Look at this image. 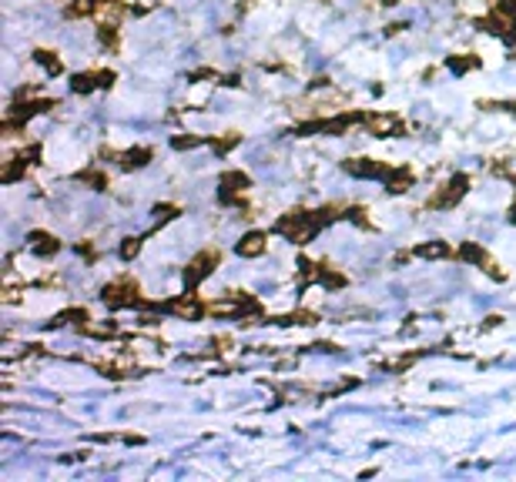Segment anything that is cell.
I'll list each match as a JSON object with an SVG mask.
<instances>
[{
	"label": "cell",
	"instance_id": "cell-1",
	"mask_svg": "<svg viewBox=\"0 0 516 482\" xmlns=\"http://www.w3.org/2000/svg\"><path fill=\"white\" fill-rule=\"evenodd\" d=\"M275 231L285 235L288 241H295V245H305V241L319 231V225L312 221V211H292V215H285V218H278Z\"/></svg>",
	"mask_w": 516,
	"mask_h": 482
},
{
	"label": "cell",
	"instance_id": "cell-2",
	"mask_svg": "<svg viewBox=\"0 0 516 482\" xmlns=\"http://www.w3.org/2000/svg\"><path fill=\"white\" fill-rule=\"evenodd\" d=\"M218 262H221L218 248H205V252H198L195 258L188 262V268H185V285L188 288H198L211 272H215V268H218Z\"/></svg>",
	"mask_w": 516,
	"mask_h": 482
},
{
	"label": "cell",
	"instance_id": "cell-3",
	"mask_svg": "<svg viewBox=\"0 0 516 482\" xmlns=\"http://www.w3.org/2000/svg\"><path fill=\"white\" fill-rule=\"evenodd\" d=\"M101 298H104V302H108L111 308L141 305V298H138V282H131V278H118V282H111V285H104Z\"/></svg>",
	"mask_w": 516,
	"mask_h": 482
},
{
	"label": "cell",
	"instance_id": "cell-4",
	"mask_svg": "<svg viewBox=\"0 0 516 482\" xmlns=\"http://www.w3.org/2000/svg\"><path fill=\"white\" fill-rule=\"evenodd\" d=\"M456 255H460L462 262H472L476 268H483V272L490 275V278H496V282H503V278H506V272H500V265L490 262V252H486V248H480L476 241H462Z\"/></svg>",
	"mask_w": 516,
	"mask_h": 482
},
{
	"label": "cell",
	"instance_id": "cell-5",
	"mask_svg": "<svg viewBox=\"0 0 516 482\" xmlns=\"http://www.w3.org/2000/svg\"><path fill=\"white\" fill-rule=\"evenodd\" d=\"M466 191H470V178H466V175H452L450 181L440 188V195L429 198V208H452V205H456Z\"/></svg>",
	"mask_w": 516,
	"mask_h": 482
},
{
	"label": "cell",
	"instance_id": "cell-6",
	"mask_svg": "<svg viewBox=\"0 0 516 482\" xmlns=\"http://www.w3.org/2000/svg\"><path fill=\"white\" fill-rule=\"evenodd\" d=\"M345 171L352 178H389L393 168L383 161H373V158H352V161H345Z\"/></svg>",
	"mask_w": 516,
	"mask_h": 482
},
{
	"label": "cell",
	"instance_id": "cell-7",
	"mask_svg": "<svg viewBox=\"0 0 516 482\" xmlns=\"http://www.w3.org/2000/svg\"><path fill=\"white\" fill-rule=\"evenodd\" d=\"M165 308L171 312V315H178V318H188V322H198V318L208 312V308L198 302V295H191V292H188V295H181V298H175V302H168Z\"/></svg>",
	"mask_w": 516,
	"mask_h": 482
},
{
	"label": "cell",
	"instance_id": "cell-8",
	"mask_svg": "<svg viewBox=\"0 0 516 482\" xmlns=\"http://www.w3.org/2000/svg\"><path fill=\"white\" fill-rule=\"evenodd\" d=\"M252 185L245 171H225L221 175V201L228 205V201H242V191Z\"/></svg>",
	"mask_w": 516,
	"mask_h": 482
},
{
	"label": "cell",
	"instance_id": "cell-9",
	"mask_svg": "<svg viewBox=\"0 0 516 482\" xmlns=\"http://www.w3.org/2000/svg\"><path fill=\"white\" fill-rule=\"evenodd\" d=\"M369 131L379 134V138H393V134H403L406 131V124L399 114H369Z\"/></svg>",
	"mask_w": 516,
	"mask_h": 482
},
{
	"label": "cell",
	"instance_id": "cell-10",
	"mask_svg": "<svg viewBox=\"0 0 516 482\" xmlns=\"http://www.w3.org/2000/svg\"><path fill=\"white\" fill-rule=\"evenodd\" d=\"M37 158H41V148H27V151H24V154H17V158H11V165L4 168V181L11 185V181H17V178H21V175H27V168H31L34 161H37Z\"/></svg>",
	"mask_w": 516,
	"mask_h": 482
},
{
	"label": "cell",
	"instance_id": "cell-11",
	"mask_svg": "<svg viewBox=\"0 0 516 482\" xmlns=\"http://www.w3.org/2000/svg\"><path fill=\"white\" fill-rule=\"evenodd\" d=\"M480 27H483V31H490V34H496V37H503V41H513V31H516V24L510 21V17H503L500 11H493L490 17H483V21H480Z\"/></svg>",
	"mask_w": 516,
	"mask_h": 482
},
{
	"label": "cell",
	"instance_id": "cell-12",
	"mask_svg": "<svg viewBox=\"0 0 516 482\" xmlns=\"http://www.w3.org/2000/svg\"><path fill=\"white\" fill-rule=\"evenodd\" d=\"M265 248H268V238H265L262 231H248V235L238 241V255H242V258H258Z\"/></svg>",
	"mask_w": 516,
	"mask_h": 482
},
{
	"label": "cell",
	"instance_id": "cell-13",
	"mask_svg": "<svg viewBox=\"0 0 516 482\" xmlns=\"http://www.w3.org/2000/svg\"><path fill=\"white\" fill-rule=\"evenodd\" d=\"M385 188H389L393 195H406L409 188H413V171H409V168H393L389 178H385Z\"/></svg>",
	"mask_w": 516,
	"mask_h": 482
},
{
	"label": "cell",
	"instance_id": "cell-14",
	"mask_svg": "<svg viewBox=\"0 0 516 482\" xmlns=\"http://www.w3.org/2000/svg\"><path fill=\"white\" fill-rule=\"evenodd\" d=\"M31 248H34V255L47 258V255H54L57 248H61V241H57L54 235H47V231H34V235H31Z\"/></svg>",
	"mask_w": 516,
	"mask_h": 482
},
{
	"label": "cell",
	"instance_id": "cell-15",
	"mask_svg": "<svg viewBox=\"0 0 516 482\" xmlns=\"http://www.w3.org/2000/svg\"><path fill=\"white\" fill-rule=\"evenodd\" d=\"M47 108H54V101H27V104H14L7 118L27 120V118H34V114H41V111H47Z\"/></svg>",
	"mask_w": 516,
	"mask_h": 482
},
{
	"label": "cell",
	"instance_id": "cell-16",
	"mask_svg": "<svg viewBox=\"0 0 516 482\" xmlns=\"http://www.w3.org/2000/svg\"><path fill=\"white\" fill-rule=\"evenodd\" d=\"M151 161V148H131V151L121 154V168L124 171H134V168H144Z\"/></svg>",
	"mask_w": 516,
	"mask_h": 482
},
{
	"label": "cell",
	"instance_id": "cell-17",
	"mask_svg": "<svg viewBox=\"0 0 516 482\" xmlns=\"http://www.w3.org/2000/svg\"><path fill=\"white\" fill-rule=\"evenodd\" d=\"M416 255L419 258H450L452 248L446 245V241H423V245L416 248Z\"/></svg>",
	"mask_w": 516,
	"mask_h": 482
},
{
	"label": "cell",
	"instance_id": "cell-18",
	"mask_svg": "<svg viewBox=\"0 0 516 482\" xmlns=\"http://www.w3.org/2000/svg\"><path fill=\"white\" fill-rule=\"evenodd\" d=\"M446 64H450V71H456V74H466V71H472V67H480V57H472V54H452Z\"/></svg>",
	"mask_w": 516,
	"mask_h": 482
},
{
	"label": "cell",
	"instance_id": "cell-19",
	"mask_svg": "<svg viewBox=\"0 0 516 482\" xmlns=\"http://www.w3.org/2000/svg\"><path fill=\"white\" fill-rule=\"evenodd\" d=\"M34 61L44 67L47 74H61V57L54 51H34Z\"/></svg>",
	"mask_w": 516,
	"mask_h": 482
},
{
	"label": "cell",
	"instance_id": "cell-20",
	"mask_svg": "<svg viewBox=\"0 0 516 482\" xmlns=\"http://www.w3.org/2000/svg\"><path fill=\"white\" fill-rule=\"evenodd\" d=\"M94 88H101L98 74H74V81H71V91H74V94H91Z\"/></svg>",
	"mask_w": 516,
	"mask_h": 482
},
{
	"label": "cell",
	"instance_id": "cell-21",
	"mask_svg": "<svg viewBox=\"0 0 516 482\" xmlns=\"http://www.w3.org/2000/svg\"><path fill=\"white\" fill-rule=\"evenodd\" d=\"M98 41L104 47H118V24H114V21L101 24V27H98Z\"/></svg>",
	"mask_w": 516,
	"mask_h": 482
},
{
	"label": "cell",
	"instance_id": "cell-22",
	"mask_svg": "<svg viewBox=\"0 0 516 482\" xmlns=\"http://www.w3.org/2000/svg\"><path fill=\"white\" fill-rule=\"evenodd\" d=\"M77 181L91 185L94 191H104V188H108V175H101V171H81V175H77Z\"/></svg>",
	"mask_w": 516,
	"mask_h": 482
},
{
	"label": "cell",
	"instance_id": "cell-23",
	"mask_svg": "<svg viewBox=\"0 0 516 482\" xmlns=\"http://www.w3.org/2000/svg\"><path fill=\"white\" fill-rule=\"evenodd\" d=\"M238 141H242V134L231 131V134H225V138H215L211 144H215V151H218V154H225V151H231V148H235Z\"/></svg>",
	"mask_w": 516,
	"mask_h": 482
},
{
	"label": "cell",
	"instance_id": "cell-24",
	"mask_svg": "<svg viewBox=\"0 0 516 482\" xmlns=\"http://www.w3.org/2000/svg\"><path fill=\"white\" fill-rule=\"evenodd\" d=\"M138 252H141V238H124V245H121V258H124V262H131Z\"/></svg>",
	"mask_w": 516,
	"mask_h": 482
},
{
	"label": "cell",
	"instance_id": "cell-25",
	"mask_svg": "<svg viewBox=\"0 0 516 482\" xmlns=\"http://www.w3.org/2000/svg\"><path fill=\"white\" fill-rule=\"evenodd\" d=\"M154 215H158V221H171L178 215V208H175V205H158V208H154Z\"/></svg>",
	"mask_w": 516,
	"mask_h": 482
},
{
	"label": "cell",
	"instance_id": "cell-26",
	"mask_svg": "<svg viewBox=\"0 0 516 482\" xmlns=\"http://www.w3.org/2000/svg\"><path fill=\"white\" fill-rule=\"evenodd\" d=\"M188 81H215V71H208V67H205V71H191Z\"/></svg>",
	"mask_w": 516,
	"mask_h": 482
},
{
	"label": "cell",
	"instance_id": "cell-27",
	"mask_svg": "<svg viewBox=\"0 0 516 482\" xmlns=\"http://www.w3.org/2000/svg\"><path fill=\"white\" fill-rule=\"evenodd\" d=\"M175 148H195V144H201V138H191V134H188V138H175Z\"/></svg>",
	"mask_w": 516,
	"mask_h": 482
},
{
	"label": "cell",
	"instance_id": "cell-28",
	"mask_svg": "<svg viewBox=\"0 0 516 482\" xmlns=\"http://www.w3.org/2000/svg\"><path fill=\"white\" fill-rule=\"evenodd\" d=\"M98 84L101 88H111L114 84V71H98Z\"/></svg>",
	"mask_w": 516,
	"mask_h": 482
},
{
	"label": "cell",
	"instance_id": "cell-29",
	"mask_svg": "<svg viewBox=\"0 0 516 482\" xmlns=\"http://www.w3.org/2000/svg\"><path fill=\"white\" fill-rule=\"evenodd\" d=\"M510 221H516V205H513V208H510Z\"/></svg>",
	"mask_w": 516,
	"mask_h": 482
},
{
	"label": "cell",
	"instance_id": "cell-30",
	"mask_svg": "<svg viewBox=\"0 0 516 482\" xmlns=\"http://www.w3.org/2000/svg\"><path fill=\"white\" fill-rule=\"evenodd\" d=\"M383 4H385V7H393V4H395V0H383Z\"/></svg>",
	"mask_w": 516,
	"mask_h": 482
}]
</instances>
